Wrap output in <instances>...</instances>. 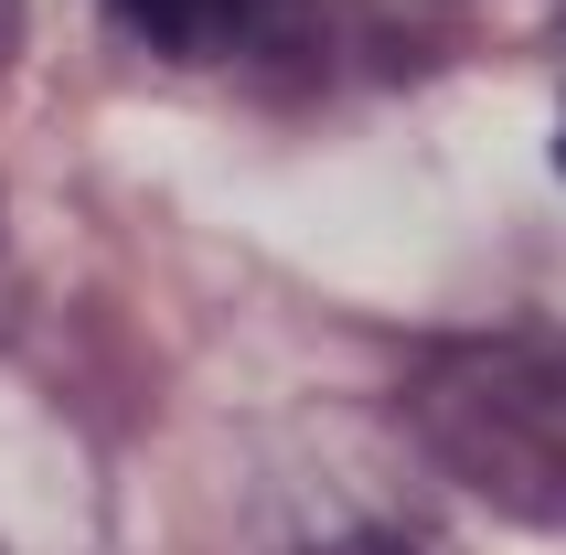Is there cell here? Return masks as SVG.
<instances>
[{"label": "cell", "mask_w": 566, "mask_h": 555, "mask_svg": "<svg viewBox=\"0 0 566 555\" xmlns=\"http://www.w3.org/2000/svg\"><path fill=\"white\" fill-rule=\"evenodd\" d=\"M332 555H417V545H396V534H353V545H332Z\"/></svg>", "instance_id": "obj_3"}, {"label": "cell", "mask_w": 566, "mask_h": 555, "mask_svg": "<svg viewBox=\"0 0 566 555\" xmlns=\"http://www.w3.org/2000/svg\"><path fill=\"white\" fill-rule=\"evenodd\" d=\"M417 438L503 513L566 524V342L481 332L417 374Z\"/></svg>", "instance_id": "obj_1"}, {"label": "cell", "mask_w": 566, "mask_h": 555, "mask_svg": "<svg viewBox=\"0 0 566 555\" xmlns=\"http://www.w3.org/2000/svg\"><path fill=\"white\" fill-rule=\"evenodd\" d=\"M11 32H22V0H0V64H11Z\"/></svg>", "instance_id": "obj_4"}, {"label": "cell", "mask_w": 566, "mask_h": 555, "mask_svg": "<svg viewBox=\"0 0 566 555\" xmlns=\"http://www.w3.org/2000/svg\"><path fill=\"white\" fill-rule=\"evenodd\" d=\"M107 11L171 64H247V54H279L321 0H107Z\"/></svg>", "instance_id": "obj_2"}, {"label": "cell", "mask_w": 566, "mask_h": 555, "mask_svg": "<svg viewBox=\"0 0 566 555\" xmlns=\"http://www.w3.org/2000/svg\"><path fill=\"white\" fill-rule=\"evenodd\" d=\"M556 171H566V118H556Z\"/></svg>", "instance_id": "obj_5"}]
</instances>
